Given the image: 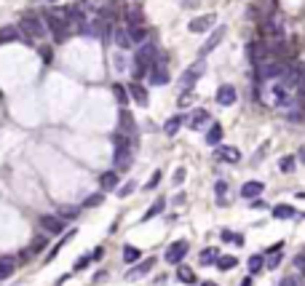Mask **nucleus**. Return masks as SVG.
Masks as SVG:
<instances>
[{"instance_id": "cd10ccee", "label": "nucleus", "mask_w": 305, "mask_h": 286, "mask_svg": "<svg viewBox=\"0 0 305 286\" xmlns=\"http://www.w3.org/2000/svg\"><path fill=\"white\" fill-rule=\"evenodd\" d=\"M217 259H220V251H217L214 246H209V249L201 251V265H211V262L217 265Z\"/></svg>"}, {"instance_id": "6e6552de", "label": "nucleus", "mask_w": 305, "mask_h": 286, "mask_svg": "<svg viewBox=\"0 0 305 286\" xmlns=\"http://www.w3.org/2000/svg\"><path fill=\"white\" fill-rule=\"evenodd\" d=\"M284 72H287V64H284V62H276V59H273V62H265L262 67H260V75L265 78V81H273V78H281Z\"/></svg>"}, {"instance_id": "39448f33", "label": "nucleus", "mask_w": 305, "mask_h": 286, "mask_svg": "<svg viewBox=\"0 0 305 286\" xmlns=\"http://www.w3.org/2000/svg\"><path fill=\"white\" fill-rule=\"evenodd\" d=\"M126 91H129V96L134 99L139 107H148V104H150V94H148V89H145V86L139 83V81L129 83V86H126Z\"/></svg>"}, {"instance_id": "37998d69", "label": "nucleus", "mask_w": 305, "mask_h": 286, "mask_svg": "<svg viewBox=\"0 0 305 286\" xmlns=\"http://www.w3.org/2000/svg\"><path fill=\"white\" fill-rule=\"evenodd\" d=\"M295 268L300 270V273H305V251H303V254H297V257H295Z\"/></svg>"}, {"instance_id": "c9c22d12", "label": "nucleus", "mask_w": 305, "mask_h": 286, "mask_svg": "<svg viewBox=\"0 0 305 286\" xmlns=\"http://www.w3.org/2000/svg\"><path fill=\"white\" fill-rule=\"evenodd\" d=\"M262 265H265V262H262V254H252V257H249V270H252V273H260Z\"/></svg>"}, {"instance_id": "2eb2a0df", "label": "nucleus", "mask_w": 305, "mask_h": 286, "mask_svg": "<svg viewBox=\"0 0 305 286\" xmlns=\"http://www.w3.org/2000/svg\"><path fill=\"white\" fill-rule=\"evenodd\" d=\"M225 38V27H217L214 32H211L209 35V41L203 43V48H201V56H206V54H211V51L217 48V46H220V41Z\"/></svg>"}, {"instance_id": "393cba45", "label": "nucleus", "mask_w": 305, "mask_h": 286, "mask_svg": "<svg viewBox=\"0 0 305 286\" xmlns=\"http://www.w3.org/2000/svg\"><path fill=\"white\" fill-rule=\"evenodd\" d=\"M121 129H123V134H126V137H129V134H134V131H137L134 118H131V112H129V110H121Z\"/></svg>"}, {"instance_id": "aec40b11", "label": "nucleus", "mask_w": 305, "mask_h": 286, "mask_svg": "<svg viewBox=\"0 0 305 286\" xmlns=\"http://www.w3.org/2000/svg\"><path fill=\"white\" fill-rule=\"evenodd\" d=\"M182 123H185V118H182V115H171L169 121L163 123V134H166V137H174L177 131L182 129Z\"/></svg>"}, {"instance_id": "3c124183", "label": "nucleus", "mask_w": 305, "mask_h": 286, "mask_svg": "<svg viewBox=\"0 0 305 286\" xmlns=\"http://www.w3.org/2000/svg\"><path fill=\"white\" fill-rule=\"evenodd\" d=\"M300 161L305 163V144H303V147H300Z\"/></svg>"}, {"instance_id": "9b49d317", "label": "nucleus", "mask_w": 305, "mask_h": 286, "mask_svg": "<svg viewBox=\"0 0 305 286\" xmlns=\"http://www.w3.org/2000/svg\"><path fill=\"white\" fill-rule=\"evenodd\" d=\"M236 89L233 86H220V89H217V104H222V107H230V104H236Z\"/></svg>"}, {"instance_id": "f257e3e1", "label": "nucleus", "mask_w": 305, "mask_h": 286, "mask_svg": "<svg viewBox=\"0 0 305 286\" xmlns=\"http://www.w3.org/2000/svg\"><path fill=\"white\" fill-rule=\"evenodd\" d=\"M19 30L24 32V38H27V41H32V38H43L46 32H49L46 22L38 14H24L22 19H19Z\"/></svg>"}, {"instance_id": "58836bf2", "label": "nucleus", "mask_w": 305, "mask_h": 286, "mask_svg": "<svg viewBox=\"0 0 305 286\" xmlns=\"http://www.w3.org/2000/svg\"><path fill=\"white\" fill-rule=\"evenodd\" d=\"M278 286H305V284H303L300 276H287V278H281V281H278Z\"/></svg>"}, {"instance_id": "8fccbe9b", "label": "nucleus", "mask_w": 305, "mask_h": 286, "mask_svg": "<svg viewBox=\"0 0 305 286\" xmlns=\"http://www.w3.org/2000/svg\"><path fill=\"white\" fill-rule=\"evenodd\" d=\"M238 286H252V278H244V281L238 284Z\"/></svg>"}, {"instance_id": "a211bd4d", "label": "nucleus", "mask_w": 305, "mask_h": 286, "mask_svg": "<svg viewBox=\"0 0 305 286\" xmlns=\"http://www.w3.org/2000/svg\"><path fill=\"white\" fill-rule=\"evenodd\" d=\"M99 188L102 190H118V171H104L102 177H99Z\"/></svg>"}, {"instance_id": "f704fd0d", "label": "nucleus", "mask_w": 305, "mask_h": 286, "mask_svg": "<svg viewBox=\"0 0 305 286\" xmlns=\"http://www.w3.org/2000/svg\"><path fill=\"white\" fill-rule=\"evenodd\" d=\"M214 190H217V203H228V201H225V192H228V182H222V179H220V182H217L214 185Z\"/></svg>"}, {"instance_id": "9d476101", "label": "nucleus", "mask_w": 305, "mask_h": 286, "mask_svg": "<svg viewBox=\"0 0 305 286\" xmlns=\"http://www.w3.org/2000/svg\"><path fill=\"white\" fill-rule=\"evenodd\" d=\"M148 81H150L152 86H163V83H169V72H166V67H163V62H158V59H155V64H152V70H150Z\"/></svg>"}, {"instance_id": "4c0bfd02", "label": "nucleus", "mask_w": 305, "mask_h": 286, "mask_svg": "<svg viewBox=\"0 0 305 286\" xmlns=\"http://www.w3.org/2000/svg\"><path fill=\"white\" fill-rule=\"evenodd\" d=\"M75 214H78L75 206H59V217L62 219H75Z\"/></svg>"}, {"instance_id": "72a5a7b5", "label": "nucleus", "mask_w": 305, "mask_h": 286, "mask_svg": "<svg viewBox=\"0 0 305 286\" xmlns=\"http://www.w3.org/2000/svg\"><path fill=\"white\" fill-rule=\"evenodd\" d=\"M137 190V182H126V185H118V198H126V195H131V192Z\"/></svg>"}, {"instance_id": "6ab92c4d", "label": "nucleus", "mask_w": 305, "mask_h": 286, "mask_svg": "<svg viewBox=\"0 0 305 286\" xmlns=\"http://www.w3.org/2000/svg\"><path fill=\"white\" fill-rule=\"evenodd\" d=\"M265 54H268V51H265L262 43H252L249 46V56H252V62H254L257 67H262V64H265Z\"/></svg>"}, {"instance_id": "dca6fc26", "label": "nucleus", "mask_w": 305, "mask_h": 286, "mask_svg": "<svg viewBox=\"0 0 305 286\" xmlns=\"http://www.w3.org/2000/svg\"><path fill=\"white\" fill-rule=\"evenodd\" d=\"M262 190H265V185L262 182H257V179H252V182H244V188H241V195L244 198H257V195H262Z\"/></svg>"}, {"instance_id": "f3484780", "label": "nucleus", "mask_w": 305, "mask_h": 286, "mask_svg": "<svg viewBox=\"0 0 305 286\" xmlns=\"http://www.w3.org/2000/svg\"><path fill=\"white\" fill-rule=\"evenodd\" d=\"M19 38H24V32L19 30V24H14V27H3L0 30V46L8 43V41H19ZM27 41V38H24Z\"/></svg>"}, {"instance_id": "1a4fd4ad", "label": "nucleus", "mask_w": 305, "mask_h": 286, "mask_svg": "<svg viewBox=\"0 0 305 286\" xmlns=\"http://www.w3.org/2000/svg\"><path fill=\"white\" fill-rule=\"evenodd\" d=\"M155 268V259L148 257V259H142L139 265H134L129 273H126V281H137V278H142V276H148V273Z\"/></svg>"}, {"instance_id": "49530a36", "label": "nucleus", "mask_w": 305, "mask_h": 286, "mask_svg": "<svg viewBox=\"0 0 305 286\" xmlns=\"http://www.w3.org/2000/svg\"><path fill=\"white\" fill-rule=\"evenodd\" d=\"M185 182V169H177V174H174V185H182Z\"/></svg>"}, {"instance_id": "79ce46f5", "label": "nucleus", "mask_w": 305, "mask_h": 286, "mask_svg": "<svg viewBox=\"0 0 305 286\" xmlns=\"http://www.w3.org/2000/svg\"><path fill=\"white\" fill-rule=\"evenodd\" d=\"M46 246H49V238H43V236H41L35 243H32V249H30V251H43Z\"/></svg>"}, {"instance_id": "4468645a", "label": "nucleus", "mask_w": 305, "mask_h": 286, "mask_svg": "<svg viewBox=\"0 0 305 286\" xmlns=\"http://www.w3.org/2000/svg\"><path fill=\"white\" fill-rule=\"evenodd\" d=\"M209 121H211V115L206 110H193V115L188 118V123H190V129H193V131H201Z\"/></svg>"}, {"instance_id": "e433bc0d", "label": "nucleus", "mask_w": 305, "mask_h": 286, "mask_svg": "<svg viewBox=\"0 0 305 286\" xmlns=\"http://www.w3.org/2000/svg\"><path fill=\"white\" fill-rule=\"evenodd\" d=\"M278 169H281L284 174H289V171H295V158H292V155L281 158V161H278Z\"/></svg>"}, {"instance_id": "f8f14e48", "label": "nucleus", "mask_w": 305, "mask_h": 286, "mask_svg": "<svg viewBox=\"0 0 305 286\" xmlns=\"http://www.w3.org/2000/svg\"><path fill=\"white\" fill-rule=\"evenodd\" d=\"M158 59V48L152 43H142V48L137 51V62H145V64H155Z\"/></svg>"}, {"instance_id": "a878e982", "label": "nucleus", "mask_w": 305, "mask_h": 286, "mask_svg": "<svg viewBox=\"0 0 305 286\" xmlns=\"http://www.w3.org/2000/svg\"><path fill=\"white\" fill-rule=\"evenodd\" d=\"M222 134H225L222 126L214 123V126H211V129L206 131V144H220V142H222Z\"/></svg>"}, {"instance_id": "09e8293b", "label": "nucleus", "mask_w": 305, "mask_h": 286, "mask_svg": "<svg viewBox=\"0 0 305 286\" xmlns=\"http://www.w3.org/2000/svg\"><path fill=\"white\" fill-rule=\"evenodd\" d=\"M300 91L305 94V72H303V78H300Z\"/></svg>"}, {"instance_id": "7ed1b4c3", "label": "nucleus", "mask_w": 305, "mask_h": 286, "mask_svg": "<svg viewBox=\"0 0 305 286\" xmlns=\"http://www.w3.org/2000/svg\"><path fill=\"white\" fill-rule=\"evenodd\" d=\"M203 70H206V64H203V59H201V62H196L190 70H185V72H182V78H180V89L185 91V94H188V91L196 86V81L203 75Z\"/></svg>"}, {"instance_id": "0eeeda50", "label": "nucleus", "mask_w": 305, "mask_h": 286, "mask_svg": "<svg viewBox=\"0 0 305 286\" xmlns=\"http://www.w3.org/2000/svg\"><path fill=\"white\" fill-rule=\"evenodd\" d=\"M41 228L46 233H51V236H56V233L64 230V219L59 217V214H43L41 217Z\"/></svg>"}, {"instance_id": "bb28decb", "label": "nucleus", "mask_w": 305, "mask_h": 286, "mask_svg": "<svg viewBox=\"0 0 305 286\" xmlns=\"http://www.w3.org/2000/svg\"><path fill=\"white\" fill-rule=\"evenodd\" d=\"M137 259H142V251L137 246H123V262L126 265H134Z\"/></svg>"}, {"instance_id": "c756f323", "label": "nucleus", "mask_w": 305, "mask_h": 286, "mask_svg": "<svg viewBox=\"0 0 305 286\" xmlns=\"http://www.w3.org/2000/svg\"><path fill=\"white\" fill-rule=\"evenodd\" d=\"M236 265H238V259L233 254H225V257L217 259V268H220V270H233Z\"/></svg>"}, {"instance_id": "5701e85b", "label": "nucleus", "mask_w": 305, "mask_h": 286, "mask_svg": "<svg viewBox=\"0 0 305 286\" xmlns=\"http://www.w3.org/2000/svg\"><path fill=\"white\" fill-rule=\"evenodd\" d=\"M273 217L276 219H292V217H297V211H295V206H289V203H278V206H273Z\"/></svg>"}, {"instance_id": "412c9836", "label": "nucleus", "mask_w": 305, "mask_h": 286, "mask_svg": "<svg viewBox=\"0 0 305 286\" xmlns=\"http://www.w3.org/2000/svg\"><path fill=\"white\" fill-rule=\"evenodd\" d=\"M112 41H115V46H118L121 51H129L131 46H134V43H131V38H129V30H123V27H121V30H115Z\"/></svg>"}, {"instance_id": "2f4dec72", "label": "nucleus", "mask_w": 305, "mask_h": 286, "mask_svg": "<svg viewBox=\"0 0 305 286\" xmlns=\"http://www.w3.org/2000/svg\"><path fill=\"white\" fill-rule=\"evenodd\" d=\"M112 94H115V99H118L121 104L129 102V91H126V86H121V83H115V86H112Z\"/></svg>"}, {"instance_id": "de8ad7c7", "label": "nucleus", "mask_w": 305, "mask_h": 286, "mask_svg": "<svg viewBox=\"0 0 305 286\" xmlns=\"http://www.w3.org/2000/svg\"><path fill=\"white\" fill-rule=\"evenodd\" d=\"M115 70H118V72H123V70H126V62H123V56H115Z\"/></svg>"}, {"instance_id": "20e7f679", "label": "nucleus", "mask_w": 305, "mask_h": 286, "mask_svg": "<svg viewBox=\"0 0 305 286\" xmlns=\"http://www.w3.org/2000/svg\"><path fill=\"white\" fill-rule=\"evenodd\" d=\"M188 249H190L188 241H174V243L166 249L163 259H166L169 265H182V259H185V254H188Z\"/></svg>"}, {"instance_id": "7c9ffc66", "label": "nucleus", "mask_w": 305, "mask_h": 286, "mask_svg": "<svg viewBox=\"0 0 305 286\" xmlns=\"http://www.w3.org/2000/svg\"><path fill=\"white\" fill-rule=\"evenodd\" d=\"M129 38H131V43H142L145 38H148V30L145 27H129Z\"/></svg>"}, {"instance_id": "b1692460", "label": "nucleus", "mask_w": 305, "mask_h": 286, "mask_svg": "<svg viewBox=\"0 0 305 286\" xmlns=\"http://www.w3.org/2000/svg\"><path fill=\"white\" fill-rule=\"evenodd\" d=\"M177 281H182V284H196L193 268H188V265H177Z\"/></svg>"}, {"instance_id": "c03bdc74", "label": "nucleus", "mask_w": 305, "mask_h": 286, "mask_svg": "<svg viewBox=\"0 0 305 286\" xmlns=\"http://www.w3.org/2000/svg\"><path fill=\"white\" fill-rule=\"evenodd\" d=\"M102 254H104V249H102V246H97V249L91 251V262H99V259H102Z\"/></svg>"}, {"instance_id": "ea45409f", "label": "nucleus", "mask_w": 305, "mask_h": 286, "mask_svg": "<svg viewBox=\"0 0 305 286\" xmlns=\"http://www.w3.org/2000/svg\"><path fill=\"white\" fill-rule=\"evenodd\" d=\"M91 265V254H83V257H78L75 259V265H72V270H86Z\"/></svg>"}, {"instance_id": "c85d7f7f", "label": "nucleus", "mask_w": 305, "mask_h": 286, "mask_svg": "<svg viewBox=\"0 0 305 286\" xmlns=\"http://www.w3.org/2000/svg\"><path fill=\"white\" fill-rule=\"evenodd\" d=\"M163 209H166V201H163V198H158V201L152 203L148 211H145V217H142V219H152V217H158V214H161Z\"/></svg>"}, {"instance_id": "423d86ee", "label": "nucleus", "mask_w": 305, "mask_h": 286, "mask_svg": "<svg viewBox=\"0 0 305 286\" xmlns=\"http://www.w3.org/2000/svg\"><path fill=\"white\" fill-rule=\"evenodd\" d=\"M217 22V16L214 14H203V16H196V19H190V24H188V30L190 32H209L211 30V24Z\"/></svg>"}, {"instance_id": "603ef678", "label": "nucleus", "mask_w": 305, "mask_h": 286, "mask_svg": "<svg viewBox=\"0 0 305 286\" xmlns=\"http://www.w3.org/2000/svg\"><path fill=\"white\" fill-rule=\"evenodd\" d=\"M201 286H217V284H214V281H203Z\"/></svg>"}, {"instance_id": "4be33fe9", "label": "nucleus", "mask_w": 305, "mask_h": 286, "mask_svg": "<svg viewBox=\"0 0 305 286\" xmlns=\"http://www.w3.org/2000/svg\"><path fill=\"white\" fill-rule=\"evenodd\" d=\"M16 262L19 257H0V278H8L16 270Z\"/></svg>"}, {"instance_id": "a19ab883", "label": "nucleus", "mask_w": 305, "mask_h": 286, "mask_svg": "<svg viewBox=\"0 0 305 286\" xmlns=\"http://www.w3.org/2000/svg\"><path fill=\"white\" fill-rule=\"evenodd\" d=\"M278 265H281V254H278V251H276V254H270V257H268V262H265V268L276 270Z\"/></svg>"}, {"instance_id": "a18cd8bd", "label": "nucleus", "mask_w": 305, "mask_h": 286, "mask_svg": "<svg viewBox=\"0 0 305 286\" xmlns=\"http://www.w3.org/2000/svg\"><path fill=\"white\" fill-rule=\"evenodd\" d=\"M158 182H161V171H155V174H152V179H150V182H148V188L152 190V188H155Z\"/></svg>"}, {"instance_id": "473e14b6", "label": "nucleus", "mask_w": 305, "mask_h": 286, "mask_svg": "<svg viewBox=\"0 0 305 286\" xmlns=\"http://www.w3.org/2000/svg\"><path fill=\"white\" fill-rule=\"evenodd\" d=\"M102 201H104V192H94V195H89L83 201V209H94V206H99Z\"/></svg>"}, {"instance_id": "ddd939ff", "label": "nucleus", "mask_w": 305, "mask_h": 286, "mask_svg": "<svg viewBox=\"0 0 305 286\" xmlns=\"http://www.w3.org/2000/svg\"><path fill=\"white\" fill-rule=\"evenodd\" d=\"M217 158L225 161V163H238V161H241V152H238V147L222 144V147H217Z\"/></svg>"}, {"instance_id": "f03ea898", "label": "nucleus", "mask_w": 305, "mask_h": 286, "mask_svg": "<svg viewBox=\"0 0 305 286\" xmlns=\"http://www.w3.org/2000/svg\"><path fill=\"white\" fill-rule=\"evenodd\" d=\"M43 22H46V27L51 30V35H54L56 43H62L64 38H67V22H64V16L59 14V11H46Z\"/></svg>"}]
</instances>
